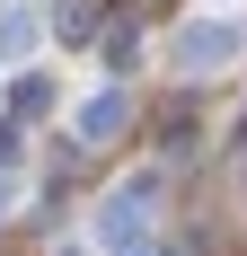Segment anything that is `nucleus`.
I'll list each match as a JSON object with an SVG mask.
<instances>
[{"label": "nucleus", "mask_w": 247, "mask_h": 256, "mask_svg": "<svg viewBox=\"0 0 247 256\" xmlns=\"http://www.w3.org/2000/svg\"><path fill=\"white\" fill-rule=\"evenodd\" d=\"M230 53H238L230 26H186V36H176V62H186V71H221Z\"/></svg>", "instance_id": "f257e3e1"}, {"label": "nucleus", "mask_w": 247, "mask_h": 256, "mask_svg": "<svg viewBox=\"0 0 247 256\" xmlns=\"http://www.w3.org/2000/svg\"><path fill=\"white\" fill-rule=\"evenodd\" d=\"M142 221H150V186H132V194H115V212H106V238L124 248V238L142 230Z\"/></svg>", "instance_id": "f03ea898"}, {"label": "nucleus", "mask_w": 247, "mask_h": 256, "mask_svg": "<svg viewBox=\"0 0 247 256\" xmlns=\"http://www.w3.org/2000/svg\"><path fill=\"white\" fill-rule=\"evenodd\" d=\"M106 132H124V98H98V106H88V142H106Z\"/></svg>", "instance_id": "7ed1b4c3"}, {"label": "nucleus", "mask_w": 247, "mask_h": 256, "mask_svg": "<svg viewBox=\"0 0 247 256\" xmlns=\"http://www.w3.org/2000/svg\"><path fill=\"white\" fill-rule=\"evenodd\" d=\"M26 36H36V26H26L18 9H9V18H0V53H26Z\"/></svg>", "instance_id": "20e7f679"}]
</instances>
